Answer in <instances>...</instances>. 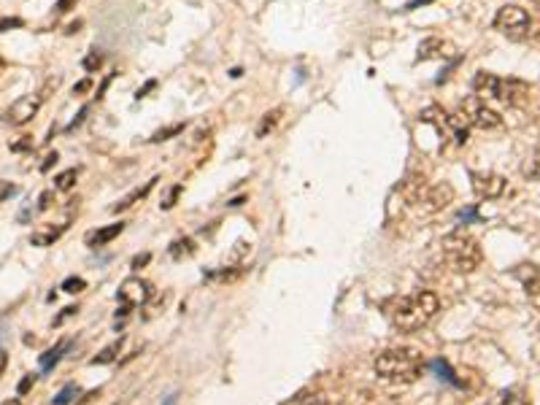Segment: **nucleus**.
Segmentation results:
<instances>
[{
  "label": "nucleus",
  "instance_id": "obj_3",
  "mask_svg": "<svg viewBox=\"0 0 540 405\" xmlns=\"http://www.w3.org/2000/svg\"><path fill=\"white\" fill-rule=\"evenodd\" d=\"M472 90L478 97H492L505 106H521L530 97V84L521 79H500L489 70H478L472 76Z\"/></svg>",
  "mask_w": 540,
  "mask_h": 405
},
{
  "label": "nucleus",
  "instance_id": "obj_13",
  "mask_svg": "<svg viewBox=\"0 0 540 405\" xmlns=\"http://www.w3.org/2000/svg\"><path fill=\"white\" fill-rule=\"evenodd\" d=\"M68 230V222H63V225H41L33 235H30V244L33 246H51L54 241H60V235Z\"/></svg>",
  "mask_w": 540,
  "mask_h": 405
},
{
  "label": "nucleus",
  "instance_id": "obj_38",
  "mask_svg": "<svg viewBox=\"0 0 540 405\" xmlns=\"http://www.w3.org/2000/svg\"><path fill=\"white\" fill-rule=\"evenodd\" d=\"M154 87H157V81H154V79H152V81H146V84H143L141 90L135 92V100H141V97H146V92H152V90H154Z\"/></svg>",
  "mask_w": 540,
  "mask_h": 405
},
{
  "label": "nucleus",
  "instance_id": "obj_20",
  "mask_svg": "<svg viewBox=\"0 0 540 405\" xmlns=\"http://www.w3.org/2000/svg\"><path fill=\"white\" fill-rule=\"evenodd\" d=\"M432 370L438 373V379L440 381H446V383H451V386H462V381L454 376V370L449 367V362H443V360H435L432 362Z\"/></svg>",
  "mask_w": 540,
  "mask_h": 405
},
{
  "label": "nucleus",
  "instance_id": "obj_48",
  "mask_svg": "<svg viewBox=\"0 0 540 405\" xmlns=\"http://www.w3.org/2000/svg\"><path fill=\"white\" fill-rule=\"evenodd\" d=\"M6 338V321H0V340Z\"/></svg>",
  "mask_w": 540,
  "mask_h": 405
},
{
  "label": "nucleus",
  "instance_id": "obj_12",
  "mask_svg": "<svg viewBox=\"0 0 540 405\" xmlns=\"http://www.w3.org/2000/svg\"><path fill=\"white\" fill-rule=\"evenodd\" d=\"M122 230H125V222H116V225H109V227H100V230H92L84 235V244L92 248H100V246H109L113 238H119L122 235Z\"/></svg>",
  "mask_w": 540,
  "mask_h": 405
},
{
  "label": "nucleus",
  "instance_id": "obj_28",
  "mask_svg": "<svg viewBox=\"0 0 540 405\" xmlns=\"http://www.w3.org/2000/svg\"><path fill=\"white\" fill-rule=\"evenodd\" d=\"M81 65H84V70H90V73H95V70H97V68L103 65V54H100V51H95V49H92L90 54H87V57H84V63H81Z\"/></svg>",
  "mask_w": 540,
  "mask_h": 405
},
{
  "label": "nucleus",
  "instance_id": "obj_47",
  "mask_svg": "<svg viewBox=\"0 0 540 405\" xmlns=\"http://www.w3.org/2000/svg\"><path fill=\"white\" fill-rule=\"evenodd\" d=\"M3 405H22V400H19V397H11V400H6Z\"/></svg>",
  "mask_w": 540,
  "mask_h": 405
},
{
  "label": "nucleus",
  "instance_id": "obj_22",
  "mask_svg": "<svg viewBox=\"0 0 540 405\" xmlns=\"http://www.w3.org/2000/svg\"><path fill=\"white\" fill-rule=\"evenodd\" d=\"M192 254H195V241L192 238H179L170 246V257L173 260H184V257H192Z\"/></svg>",
  "mask_w": 540,
  "mask_h": 405
},
{
  "label": "nucleus",
  "instance_id": "obj_16",
  "mask_svg": "<svg viewBox=\"0 0 540 405\" xmlns=\"http://www.w3.org/2000/svg\"><path fill=\"white\" fill-rule=\"evenodd\" d=\"M446 116H449V113L443 111L440 106H427L424 111L419 113V119H422V122H427V125H435V127H438L440 133H443V130L449 133V127H446Z\"/></svg>",
  "mask_w": 540,
  "mask_h": 405
},
{
  "label": "nucleus",
  "instance_id": "obj_49",
  "mask_svg": "<svg viewBox=\"0 0 540 405\" xmlns=\"http://www.w3.org/2000/svg\"><path fill=\"white\" fill-rule=\"evenodd\" d=\"M165 405H176V395H170V397H168V403H165Z\"/></svg>",
  "mask_w": 540,
  "mask_h": 405
},
{
  "label": "nucleus",
  "instance_id": "obj_42",
  "mask_svg": "<svg viewBox=\"0 0 540 405\" xmlns=\"http://www.w3.org/2000/svg\"><path fill=\"white\" fill-rule=\"evenodd\" d=\"M475 219V208H468V211H459V222H472Z\"/></svg>",
  "mask_w": 540,
  "mask_h": 405
},
{
  "label": "nucleus",
  "instance_id": "obj_2",
  "mask_svg": "<svg viewBox=\"0 0 540 405\" xmlns=\"http://www.w3.org/2000/svg\"><path fill=\"white\" fill-rule=\"evenodd\" d=\"M376 376L389 383H413L422 376L424 360L416 349H389L376 357Z\"/></svg>",
  "mask_w": 540,
  "mask_h": 405
},
{
  "label": "nucleus",
  "instance_id": "obj_1",
  "mask_svg": "<svg viewBox=\"0 0 540 405\" xmlns=\"http://www.w3.org/2000/svg\"><path fill=\"white\" fill-rule=\"evenodd\" d=\"M386 319L400 333H419L440 311V300L432 292H413L403 297H392L386 305Z\"/></svg>",
  "mask_w": 540,
  "mask_h": 405
},
{
  "label": "nucleus",
  "instance_id": "obj_9",
  "mask_svg": "<svg viewBox=\"0 0 540 405\" xmlns=\"http://www.w3.org/2000/svg\"><path fill=\"white\" fill-rule=\"evenodd\" d=\"M41 103H44V97L35 92V95H22L19 100H14L11 103V109L6 111V122L8 125H14V127H22V125H27L35 113H38V109H41Z\"/></svg>",
  "mask_w": 540,
  "mask_h": 405
},
{
  "label": "nucleus",
  "instance_id": "obj_17",
  "mask_svg": "<svg viewBox=\"0 0 540 405\" xmlns=\"http://www.w3.org/2000/svg\"><path fill=\"white\" fill-rule=\"evenodd\" d=\"M281 116H284V109H273V111L265 113V116L260 119V125H257V138H268V133H273V130L278 127Z\"/></svg>",
  "mask_w": 540,
  "mask_h": 405
},
{
  "label": "nucleus",
  "instance_id": "obj_35",
  "mask_svg": "<svg viewBox=\"0 0 540 405\" xmlns=\"http://www.w3.org/2000/svg\"><path fill=\"white\" fill-rule=\"evenodd\" d=\"M51 200H54V192H51V189H46L44 195L38 198V211H46V208L51 205Z\"/></svg>",
  "mask_w": 540,
  "mask_h": 405
},
{
  "label": "nucleus",
  "instance_id": "obj_25",
  "mask_svg": "<svg viewBox=\"0 0 540 405\" xmlns=\"http://www.w3.org/2000/svg\"><path fill=\"white\" fill-rule=\"evenodd\" d=\"M524 176L530 181H540V149L530 157V162L524 165Z\"/></svg>",
  "mask_w": 540,
  "mask_h": 405
},
{
  "label": "nucleus",
  "instance_id": "obj_18",
  "mask_svg": "<svg viewBox=\"0 0 540 405\" xmlns=\"http://www.w3.org/2000/svg\"><path fill=\"white\" fill-rule=\"evenodd\" d=\"M65 349H68V340H63V343H57L54 349H49L46 354H41V357H38V365H41V370H51V367H54L57 362L63 360Z\"/></svg>",
  "mask_w": 540,
  "mask_h": 405
},
{
  "label": "nucleus",
  "instance_id": "obj_36",
  "mask_svg": "<svg viewBox=\"0 0 540 405\" xmlns=\"http://www.w3.org/2000/svg\"><path fill=\"white\" fill-rule=\"evenodd\" d=\"M149 260H152V254L146 251V254H138V257H133V270H141L143 265H149Z\"/></svg>",
  "mask_w": 540,
  "mask_h": 405
},
{
  "label": "nucleus",
  "instance_id": "obj_29",
  "mask_svg": "<svg viewBox=\"0 0 540 405\" xmlns=\"http://www.w3.org/2000/svg\"><path fill=\"white\" fill-rule=\"evenodd\" d=\"M17 192H19V186H17V184H11V181H0V202L11 200Z\"/></svg>",
  "mask_w": 540,
  "mask_h": 405
},
{
  "label": "nucleus",
  "instance_id": "obj_45",
  "mask_svg": "<svg viewBox=\"0 0 540 405\" xmlns=\"http://www.w3.org/2000/svg\"><path fill=\"white\" fill-rule=\"evenodd\" d=\"M6 362H8L6 351H0V376H3V370H6Z\"/></svg>",
  "mask_w": 540,
  "mask_h": 405
},
{
  "label": "nucleus",
  "instance_id": "obj_31",
  "mask_svg": "<svg viewBox=\"0 0 540 405\" xmlns=\"http://www.w3.org/2000/svg\"><path fill=\"white\" fill-rule=\"evenodd\" d=\"M179 195H181V186H173V189L168 192V198L159 202V205H162L165 211H168V208H173V205H176V200H179Z\"/></svg>",
  "mask_w": 540,
  "mask_h": 405
},
{
  "label": "nucleus",
  "instance_id": "obj_21",
  "mask_svg": "<svg viewBox=\"0 0 540 405\" xmlns=\"http://www.w3.org/2000/svg\"><path fill=\"white\" fill-rule=\"evenodd\" d=\"M76 179H79V168H68V170H63L60 176H54V189L68 192V189H73Z\"/></svg>",
  "mask_w": 540,
  "mask_h": 405
},
{
  "label": "nucleus",
  "instance_id": "obj_39",
  "mask_svg": "<svg viewBox=\"0 0 540 405\" xmlns=\"http://www.w3.org/2000/svg\"><path fill=\"white\" fill-rule=\"evenodd\" d=\"M87 111H90V109H87V106H84V109H81V111H79V116H76V119H73V122H70V125H68V130H76V127H79V125H81V122H84V116H87Z\"/></svg>",
  "mask_w": 540,
  "mask_h": 405
},
{
  "label": "nucleus",
  "instance_id": "obj_44",
  "mask_svg": "<svg viewBox=\"0 0 540 405\" xmlns=\"http://www.w3.org/2000/svg\"><path fill=\"white\" fill-rule=\"evenodd\" d=\"M432 0H413V3H408V11H413V8H419V6H427Z\"/></svg>",
  "mask_w": 540,
  "mask_h": 405
},
{
  "label": "nucleus",
  "instance_id": "obj_7",
  "mask_svg": "<svg viewBox=\"0 0 540 405\" xmlns=\"http://www.w3.org/2000/svg\"><path fill=\"white\" fill-rule=\"evenodd\" d=\"M451 200H454V186H451L449 181H440V184H429V186L422 189V195H419V200H416V208H419L422 214H438V211H443Z\"/></svg>",
  "mask_w": 540,
  "mask_h": 405
},
{
  "label": "nucleus",
  "instance_id": "obj_24",
  "mask_svg": "<svg viewBox=\"0 0 540 405\" xmlns=\"http://www.w3.org/2000/svg\"><path fill=\"white\" fill-rule=\"evenodd\" d=\"M184 122H176V125H170V127H162V130H157V133L152 135V143H159V141H170L173 135H181L184 133Z\"/></svg>",
  "mask_w": 540,
  "mask_h": 405
},
{
  "label": "nucleus",
  "instance_id": "obj_5",
  "mask_svg": "<svg viewBox=\"0 0 540 405\" xmlns=\"http://www.w3.org/2000/svg\"><path fill=\"white\" fill-rule=\"evenodd\" d=\"M495 30L511 41H524L532 30V19L521 6H502L495 17Z\"/></svg>",
  "mask_w": 540,
  "mask_h": 405
},
{
  "label": "nucleus",
  "instance_id": "obj_26",
  "mask_svg": "<svg viewBox=\"0 0 540 405\" xmlns=\"http://www.w3.org/2000/svg\"><path fill=\"white\" fill-rule=\"evenodd\" d=\"M495 405H530V403H527V397L518 395V392H502Z\"/></svg>",
  "mask_w": 540,
  "mask_h": 405
},
{
  "label": "nucleus",
  "instance_id": "obj_23",
  "mask_svg": "<svg viewBox=\"0 0 540 405\" xmlns=\"http://www.w3.org/2000/svg\"><path fill=\"white\" fill-rule=\"evenodd\" d=\"M79 395H81V389H79L76 383H65V386L57 392V397H54L51 403H54V405H70L73 400H76V397H79Z\"/></svg>",
  "mask_w": 540,
  "mask_h": 405
},
{
  "label": "nucleus",
  "instance_id": "obj_34",
  "mask_svg": "<svg viewBox=\"0 0 540 405\" xmlns=\"http://www.w3.org/2000/svg\"><path fill=\"white\" fill-rule=\"evenodd\" d=\"M22 19L19 17H6V19H0V33L3 30H11V27H22Z\"/></svg>",
  "mask_w": 540,
  "mask_h": 405
},
{
  "label": "nucleus",
  "instance_id": "obj_11",
  "mask_svg": "<svg viewBox=\"0 0 540 405\" xmlns=\"http://www.w3.org/2000/svg\"><path fill=\"white\" fill-rule=\"evenodd\" d=\"M451 44L443 41L440 35H429L422 44L416 46V63H427V60H440V57H449Z\"/></svg>",
  "mask_w": 540,
  "mask_h": 405
},
{
  "label": "nucleus",
  "instance_id": "obj_10",
  "mask_svg": "<svg viewBox=\"0 0 540 405\" xmlns=\"http://www.w3.org/2000/svg\"><path fill=\"white\" fill-rule=\"evenodd\" d=\"M116 297H119V303H122V305L135 308V305L149 303V297H152V287H149V281H143V278H127V281H122V287H119Z\"/></svg>",
  "mask_w": 540,
  "mask_h": 405
},
{
  "label": "nucleus",
  "instance_id": "obj_33",
  "mask_svg": "<svg viewBox=\"0 0 540 405\" xmlns=\"http://www.w3.org/2000/svg\"><path fill=\"white\" fill-rule=\"evenodd\" d=\"M35 379H38L35 373H27V376H24L22 381H19V386H17V392H19V395H24V392H30V386L35 383Z\"/></svg>",
  "mask_w": 540,
  "mask_h": 405
},
{
  "label": "nucleus",
  "instance_id": "obj_8",
  "mask_svg": "<svg viewBox=\"0 0 540 405\" xmlns=\"http://www.w3.org/2000/svg\"><path fill=\"white\" fill-rule=\"evenodd\" d=\"M470 184L478 200H497L508 189V179L500 176V173H478V170H472Z\"/></svg>",
  "mask_w": 540,
  "mask_h": 405
},
{
  "label": "nucleus",
  "instance_id": "obj_27",
  "mask_svg": "<svg viewBox=\"0 0 540 405\" xmlns=\"http://www.w3.org/2000/svg\"><path fill=\"white\" fill-rule=\"evenodd\" d=\"M63 289L70 294H76V292H84L87 289V281L84 278H79V276H70V278H65L63 281Z\"/></svg>",
  "mask_w": 540,
  "mask_h": 405
},
{
  "label": "nucleus",
  "instance_id": "obj_15",
  "mask_svg": "<svg viewBox=\"0 0 540 405\" xmlns=\"http://www.w3.org/2000/svg\"><path fill=\"white\" fill-rule=\"evenodd\" d=\"M446 127H449V133L456 138V143H468V135H470V125H468V119L462 116V113H449L446 116Z\"/></svg>",
  "mask_w": 540,
  "mask_h": 405
},
{
  "label": "nucleus",
  "instance_id": "obj_19",
  "mask_svg": "<svg viewBox=\"0 0 540 405\" xmlns=\"http://www.w3.org/2000/svg\"><path fill=\"white\" fill-rule=\"evenodd\" d=\"M122 343H125V338H119V340H113L111 346H106L97 357H92V365H111L116 357H119V351H122Z\"/></svg>",
  "mask_w": 540,
  "mask_h": 405
},
{
  "label": "nucleus",
  "instance_id": "obj_32",
  "mask_svg": "<svg viewBox=\"0 0 540 405\" xmlns=\"http://www.w3.org/2000/svg\"><path fill=\"white\" fill-rule=\"evenodd\" d=\"M27 149H33V138L30 135H22V141L11 143V152H27Z\"/></svg>",
  "mask_w": 540,
  "mask_h": 405
},
{
  "label": "nucleus",
  "instance_id": "obj_41",
  "mask_svg": "<svg viewBox=\"0 0 540 405\" xmlns=\"http://www.w3.org/2000/svg\"><path fill=\"white\" fill-rule=\"evenodd\" d=\"M90 87H92V81H90V79H84V81H79V84L73 87V95H84V92L90 90Z\"/></svg>",
  "mask_w": 540,
  "mask_h": 405
},
{
  "label": "nucleus",
  "instance_id": "obj_37",
  "mask_svg": "<svg viewBox=\"0 0 540 405\" xmlns=\"http://www.w3.org/2000/svg\"><path fill=\"white\" fill-rule=\"evenodd\" d=\"M79 0H57V14H68L70 8H76Z\"/></svg>",
  "mask_w": 540,
  "mask_h": 405
},
{
  "label": "nucleus",
  "instance_id": "obj_30",
  "mask_svg": "<svg viewBox=\"0 0 540 405\" xmlns=\"http://www.w3.org/2000/svg\"><path fill=\"white\" fill-rule=\"evenodd\" d=\"M300 405H338L335 400H330L327 395H311V397H305Z\"/></svg>",
  "mask_w": 540,
  "mask_h": 405
},
{
  "label": "nucleus",
  "instance_id": "obj_40",
  "mask_svg": "<svg viewBox=\"0 0 540 405\" xmlns=\"http://www.w3.org/2000/svg\"><path fill=\"white\" fill-rule=\"evenodd\" d=\"M76 311H79V308H76V305H68L65 311H63V314L57 316V319H54V324H63V321H65L68 316H73V314H76Z\"/></svg>",
  "mask_w": 540,
  "mask_h": 405
},
{
  "label": "nucleus",
  "instance_id": "obj_46",
  "mask_svg": "<svg viewBox=\"0 0 540 405\" xmlns=\"http://www.w3.org/2000/svg\"><path fill=\"white\" fill-rule=\"evenodd\" d=\"M79 27H81V22H73V24H68V33H79Z\"/></svg>",
  "mask_w": 540,
  "mask_h": 405
},
{
  "label": "nucleus",
  "instance_id": "obj_14",
  "mask_svg": "<svg viewBox=\"0 0 540 405\" xmlns=\"http://www.w3.org/2000/svg\"><path fill=\"white\" fill-rule=\"evenodd\" d=\"M157 181L159 179H149L146 184H143V186H135L133 192H127V195H125V198H122L119 202H113L111 211H113V214H122V211L133 208L135 202H141L143 198H146V195H149V192H152V189H154V184H157Z\"/></svg>",
  "mask_w": 540,
  "mask_h": 405
},
{
  "label": "nucleus",
  "instance_id": "obj_6",
  "mask_svg": "<svg viewBox=\"0 0 540 405\" xmlns=\"http://www.w3.org/2000/svg\"><path fill=\"white\" fill-rule=\"evenodd\" d=\"M459 113L468 119L470 127H478V130H497V127H502V116L478 95L465 97L462 106H459Z\"/></svg>",
  "mask_w": 540,
  "mask_h": 405
},
{
  "label": "nucleus",
  "instance_id": "obj_4",
  "mask_svg": "<svg viewBox=\"0 0 540 405\" xmlns=\"http://www.w3.org/2000/svg\"><path fill=\"white\" fill-rule=\"evenodd\" d=\"M440 248H443V260H446L449 268H454L456 273H472V270L481 265V260H484L478 241L472 238L470 232H465V230H454V232H449V235L440 241Z\"/></svg>",
  "mask_w": 540,
  "mask_h": 405
},
{
  "label": "nucleus",
  "instance_id": "obj_43",
  "mask_svg": "<svg viewBox=\"0 0 540 405\" xmlns=\"http://www.w3.org/2000/svg\"><path fill=\"white\" fill-rule=\"evenodd\" d=\"M54 162H57V152H51V154H49V157H46L44 162H41V170L46 173V170H49V168H51Z\"/></svg>",
  "mask_w": 540,
  "mask_h": 405
}]
</instances>
